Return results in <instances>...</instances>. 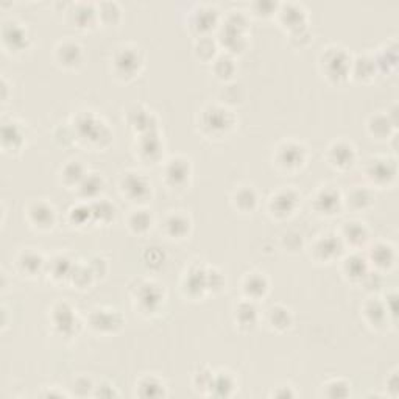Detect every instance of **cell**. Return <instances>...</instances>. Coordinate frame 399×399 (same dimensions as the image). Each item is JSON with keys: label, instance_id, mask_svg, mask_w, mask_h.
Here are the masks:
<instances>
[{"label": "cell", "instance_id": "obj_1", "mask_svg": "<svg viewBox=\"0 0 399 399\" xmlns=\"http://www.w3.org/2000/svg\"><path fill=\"white\" fill-rule=\"evenodd\" d=\"M72 138L80 140L83 145L92 149L108 147L112 133L106 123L91 111H84L77 116L72 125Z\"/></svg>", "mask_w": 399, "mask_h": 399}, {"label": "cell", "instance_id": "obj_2", "mask_svg": "<svg viewBox=\"0 0 399 399\" xmlns=\"http://www.w3.org/2000/svg\"><path fill=\"white\" fill-rule=\"evenodd\" d=\"M351 58L344 47L329 46L320 56V67L329 81L340 83L351 74Z\"/></svg>", "mask_w": 399, "mask_h": 399}, {"label": "cell", "instance_id": "obj_3", "mask_svg": "<svg viewBox=\"0 0 399 399\" xmlns=\"http://www.w3.org/2000/svg\"><path fill=\"white\" fill-rule=\"evenodd\" d=\"M200 125L206 134L218 138L227 134L234 127V116L223 106L211 105L201 111Z\"/></svg>", "mask_w": 399, "mask_h": 399}, {"label": "cell", "instance_id": "obj_4", "mask_svg": "<svg viewBox=\"0 0 399 399\" xmlns=\"http://www.w3.org/2000/svg\"><path fill=\"white\" fill-rule=\"evenodd\" d=\"M306 162V149L294 140H284L274 151V164L284 172H296Z\"/></svg>", "mask_w": 399, "mask_h": 399}, {"label": "cell", "instance_id": "obj_5", "mask_svg": "<svg viewBox=\"0 0 399 399\" xmlns=\"http://www.w3.org/2000/svg\"><path fill=\"white\" fill-rule=\"evenodd\" d=\"M120 192L133 203H144L151 196V184L147 178L138 172L123 173L120 179Z\"/></svg>", "mask_w": 399, "mask_h": 399}, {"label": "cell", "instance_id": "obj_6", "mask_svg": "<svg viewBox=\"0 0 399 399\" xmlns=\"http://www.w3.org/2000/svg\"><path fill=\"white\" fill-rule=\"evenodd\" d=\"M190 175H192V167L190 161L184 156H173L164 166V181L168 188L183 189L189 184Z\"/></svg>", "mask_w": 399, "mask_h": 399}, {"label": "cell", "instance_id": "obj_7", "mask_svg": "<svg viewBox=\"0 0 399 399\" xmlns=\"http://www.w3.org/2000/svg\"><path fill=\"white\" fill-rule=\"evenodd\" d=\"M365 177L368 178L370 183L376 184V186H389L390 183L395 181L396 177L395 161H390L387 158L368 159L367 166H365Z\"/></svg>", "mask_w": 399, "mask_h": 399}, {"label": "cell", "instance_id": "obj_8", "mask_svg": "<svg viewBox=\"0 0 399 399\" xmlns=\"http://www.w3.org/2000/svg\"><path fill=\"white\" fill-rule=\"evenodd\" d=\"M25 216L27 222L30 223V227L39 229V231L52 229L56 220L55 207L42 200L33 201V203L28 205L25 209Z\"/></svg>", "mask_w": 399, "mask_h": 399}, {"label": "cell", "instance_id": "obj_9", "mask_svg": "<svg viewBox=\"0 0 399 399\" xmlns=\"http://www.w3.org/2000/svg\"><path fill=\"white\" fill-rule=\"evenodd\" d=\"M92 331L99 334H114L123 326V318L112 309H94L88 320Z\"/></svg>", "mask_w": 399, "mask_h": 399}, {"label": "cell", "instance_id": "obj_10", "mask_svg": "<svg viewBox=\"0 0 399 399\" xmlns=\"http://www.w3.org/2000/svg\"><path fill=\"white\" fill-rule=\"evenodd\" d=\"M112 66H114V72L117 77L120 78H133L139 74L140 66H142V58L138 52V49L123 47L119 49V52L114 55L112 60Z\"/></svg>", "mask_w": 399, "mask_h": 399}, {"label": "cell", "instance_id": "obj_11", "mask_svg": "<svg viewBox=\"0 0 399 399\" xmlns=\"http://www.w3.org/2000/svg\"><path fill=\"white\" fill-rule=\"evenodd\" d=\"M298 203H300V195L294 189H281L276 194H273L268 200V211L273 217L285 218L294 214Z\"/></svg>", "mask_w": 399, "mask_h": 399}, {"label": "cell", "instance_id": "obj_12", "mask_svg": "<svg viewBox=\"0 0 399 399\" xmlns=\"http://www.w3.org/2000/svg\"><path fill=\"white\" fill-rule=\"evenodd\" d=\"M134 303H138L139 311L142 313L156 312L162 305V290L158 284L147 281L136 289Z\"/></svg>", "mask_w": 399, "mask_h": 399}, {"label": "cell", "instance_id": "obj_13", "mask_svg": "<svg viewBox=\"0 0 399 399\" xmlns=\"http://www.w3.org/2000/svg\"><path fill=\"white\" fill-rule=\"evenodd\" d=\"M344 250V242L339 235H322L312 246V257L317 262H333Z\"/></svg>", "mask_w": 399, "mask_h": 399}, {"label": "cell", "instance_id": "obj_14", "mask_svg": "<svg viewBox=\"0 0 399 399\" xmlns=\"http://www.w3.org/2000/svg\"><path fill=\"white\" fill-rule=\"evenodd\" d=\"M2 41H3V47L7 49V52L16 53V52H22L28 47V39L27 30L18 22H5L3 24V30H2Z\"/></svg>", "mask_w": 399, "mask_h": 399}, {"label": "cell", "instance_id": "obj_15", "mask_svg": "<svg viewBox=\"0 0 399 399\" xmlns=\"http://www.w3.org/2000/svg\"><path fill=\"white\" fill-rule=\"evenodd\" d=\"M162 150H164V145H162L158 133L150 131L139 134L136 151L139 158L144 162H147V164H155V162H158L162 156Z\"/></svg>", "mask_w": 399, "mask_h": 399}, {"label": "cell", "instance_id": "obj_16", "mask_svg": "<svg viewBox=\"0 0 399 399\" xmlns=\"http://www.w3.org/2000/svg\"><path fill=\"white\" fill-rule=\"evenodd\" d=\"M52 324L60 335H72L77 328V316L67 303H58L52 309Z\"/></svg>", "mask_w": 399, "mask_h": 399}, {"label": "cell", "instance_id": "obj_17", "mask_svg": "<svg viewBox=\"0 0 399 399\" xmlns=\"http://www.w3.org/2000/svg\"><path fill=\"white\" fill-rule=\"evenodd\" d=\"M328 161L331 166L340 170H346L356 162V149L346 140H337L328 149Z\"/></svg>", "mask_w": 399, "mask_h": 399}, {"label": "cell", "instance_id": "obj_18", "mask_svg": "<svg viewBox=\"0 0 399 399\" xmlns=\"http://www.w3.org/2000/svg\"><path fill=\"white\" fill-rule=\"evenodd\" d=\"M344 205V198L339 190L333 188L320 189L313 198V209L322 216H334Z\"/></svg>", "mask_w": 399, "mask_h": 399}, {"label": "cell", "instance_id": "obj_19", "mask_svg": "<svg viewBox=\"0 0 399 399\" xmlns=\"http://www.w3.org/2000/svg\"><path fill=\"white\" fill-rule=\"evenodd\" d=\"M46 261L41 253L33 251V250H24L21 251L18 257H16V267H18V272L22 276L27 278H35L38 276L42 270H46Z\"/></svg>", "mask_w": 399, "mask_h": 399}, {"label": "cell", "instance_id": "obj_20", "mask_svg": "<svg viewBox=\"0 0 399 399\" xmlns=\"http://www.w3.org/2000/svg\"><path fill=\"white\" fill-rule=\"evenodd\" d=\"M278 18L281 25L287 28L290 33L306 28V11L301 5L296 3H284L278 10Z\"/></svg>", "mask_w": 399, "mask_h": 399}, {"label": "cell", "instance_id": "obj_21", "mask_svg": "<svg viewBox=\"0 0 399 399\" xmlns=\"http://www.w3.org/2000/svg\"><path fill=\"white\" fill-rule=\"evenodd\" d=\"M25 144V133L19 122H5L2 127V149L5 153H18Z\"/></svg>", "mask_w": 399, "mask_h": 399}, {"label": "cell", "instance_id": "obj_22", "mask_svg": "<svg viewBox=\"0 0 399 399\" xmlns=\"http://www.w3.org/2000/svg\"><path fill=\"white\" fill-rule=\"evenodd\" d=\"M55 60L56 63L66 67V69H74V67L81 64L83 49L80 47V44L74 41L60 42L55 49Z\"/></svg>", "mask_w": 399, "mask_h": 399}, {"label": "cell", "instance_id": "obj_23", "mask_svg": "<svg viewBox=\"0 0 399 399\" xmlns=\"http://www.w3.org/2000/svg\"><path fill=\"white\" fill-rule=\"evenodd\" d=\"M242 292H244L246 300H261L268 292V279L261 273H248L242 283Z\"/></svg>", "mask_w": 399, "mask_h": 399}, {"label": "cell", "instance_id": "obj_24", "mask_svg": "<svg viewBox=\"0 0 399 399\" xmlns=\"http://www.w3.org/2000/svg\"><path fill=\"white\" fill-rule=\"evenodd\" d=\"M128 122H130V127L134 128L138 134L156 131V120L153 114L142 108V106L136 105L128 111Z\"/></svg>", "mask_w": 399, "mask_h": 399}, {"label": "cell", "instance_id": "obj_25", "mask_svg": "<svg viewBox=\"0 0 399 399\" xmlns=\"http://www.w3.org/2000/svg\"><path fill=\"white\" fill-rule=\"evenodd\" d=\"M164 231L170 239H184L190 231V218L181 212H173L166 218Z\"/></svg>", "mask_w": 399, "mask_h": 399}, {"label": "cell", "instance_id": "obj_26", "mask_svg": "<svg viewBox=\"0 0 399 399\" xmlns=\"http://www.w3.org/2000/svg\"><path fill=\"white\" fill-rule=\"evenodd\" d=\"M183 290L186 296L189 295L190 298H198L203 295V292L207 290V276L205 270H190L189 274H186V278H184Z\"/></svg>", "mask_w": 399, "mask_h": 399}, {"label": "cell", "instance_id": "obj_27", "mask_svg": "<svg viewBox=\"0 0 399 399\" xmlns=\"http://www.w3.org/2000/svg\"><path fill=\"white\" fill-rule=\"evenodd\" d=\"M368 231L367 228L363 227V223L361 222H346L344 223V228H342V235L340 239L344 244H348L357 248V246H362L365 242H367Z\"/></svg>", "mask_w": 399, "mask_h": 399}, {"label": "cell", "instance_id": "obj_28", "mask_svg": "<svg viewBox=\"0 0 399 399\" xmlns=\"http://www.w3.org/2000/svg\"><path fill=\"white\" fill-rule=\"evenodd\" d=\"M363 317L370 326L378 328V326H384L387 320H389V309H387L384 303L370 300L363 306Z\"/></svg>", "mask_w": 399, "mask_h": 399}, {"label": "cell", "instance_id": "obj_29", "mask_svg": "<svg viewBox=\"0 0 399 399\" xmlns=\"http://www.w3.org/2000/svg\"><path fill=\"white\" fill-rule=\"evenodd\" d=\"M235 323L242 329H253L257 323V309L255 306V301L245 300L239 303L235 307Z\"/></svg>", "mask_w": 399, "mask_h": 399}, {"label": "cell", "instance_id": "obj_30", "mask_svg": "<svg viewBox=\"0 0 399 399\" xmlns=\"http://www.w3.org/2000/svg\"><path fill=\"white\" fill-rule=\"evenodd\" d=\"M233 205L235 209H239L240 212L248 214L256 209L257 206V194L256 190L248 186H242L237 189L233 195Z\"/></svg>", "mask_w": 399, "mask_h": 399}, {"label": "cell", "instance_id": "obj_31", "mask_svg": "<svg viewBox=\"0 0 399 399\" xmlns=\"http://www.w3.org/2000/svg\"><path fill=\"white\" fill-rule=\"evenodd\" d=\"M267 324L274 331H285L292 324V313L284 306H272L267 311Z\"/></svg>", "mask_w": 399, "mask_h": 399}, {"label": "cell", "instance_id": "obj_32", "mask_svg": "<svg viewBox=\"0 0 399 399\" xmlns=\"http://www.w3.org/2000/svg\"><path fill=\"white\" fill-rule=\"evenodd\" d=\"M344 273L351 281H361L368 273V261L359 255L348 256L344 261Z\"/></svg>", "mask_w": 399, "mask_h": 399}, {"label": "cell", "instance_id": "obj_33", "mask_svg": "<svg viewBox=\"0 0 399 399\" xmlns=\"http://www.w3.org/2000/svg\"><path fill=\"white\" fill-rule=\"evenodd\" d=\"M77 189L81 198L97 200L99 194L103 190V178L99 173H88Z\"/></svg>", "mask_w": 399, "mask_h": 399}, {"label": "cell", "instance_id": "obj_34", "mask_svg": "<svg viewBox=\"0 0 399 399\" xmlns=\"http://www.w3.org/2000/svg\"><path fill=\"white\" fill-rule=\"evenodd\" d=\"M235 389V381L228 372L214 373L212 382H211V395L216 396H231Z\"/></svg>", "mask_w": 399, "mask_h": 399}, {"label": "cell", "instance_id": "obj_35", "mask_svg": "<svg viewBox=\"0 0 399 399\" xmlns=\"http://www.w3.org/2000/svg\"><path fill=\"white\" fill-rule=\"evenodd\" d=\"M128 228L134 234H144L147 233L151 228V223H153V218H151V214L144 209V207H138V209L131 211L130 216L127 218Z\"/></svg>", "mask_w": 399, "mask_h": 399}, {"label": "cell", "instance_id": "obj_36", "mask_svg": "<svg viewBox=\"0 0 399 399\" xmlns=\"http://www.w3.org/2000/svg\"><path fill=\"white\" fill-rule=\"evenodd\" d=\"M88 172L84 170V167L80 161H70L69 164H66L63 172H61V181H63L67 188H78L80 183L86 178Z\"/></svg>", "mask_w": 399, "mask_h": 399}, {"label": "cell", "instance_id": "obj_37", "mask_svg": "<svg viewBox=\"0 0 399 399\" xmlns=\"http://www.w3.org/2000/svg\"><path fill=\"white\" fill-rule=\"evenodd\" d=\"M217 24V11L211 7H200L198 11H195L192 27L196 31L206 33Z\"/></svg>", "mask_w": 399, "mask_h": 399}, {"label": "cell", "instance_id": "obj_38", "mask_svg": "<svg viewBox=\"0 0 399 399\" xmlns=\"http://www.w3.org/2000/svg\"><path fill=\"white\" fill-rule=\"evenodd\" d=\"M370 261L378 268H389L393 266V261H395V251H393L390 245L378 244L370 251Z\"/></svg>", "mask_w": 399, "mask_h": 399}, {"label": "cell", "instance_id": "obj_39", "mask_svg": "<svg viewBox=\"0 0 399 399\" xmlns=\"http://www.w3.org/2000/svg\"><path fill=\"white\" fill-rule=\"evenodd\" d=\"M69 16H70V22L75 27L86 28L91 24H94L95 18H97V11L94 10L92 5L80 3L75 7L74 13H69Z\"/></svg>", "mask_w": 399, "mask_h": 399}, {"label": "cell", "instance_id": "obj_40", "mask_svg": "<svg viewBox=\"0 0 399 399\" xmlns=\"http://www.w3.org/2000/svg\"><path fill=\"white\" fill-rule=\"evenodd\" d=\"M138 389H139V395L145 398L166 396L164 382H161L158 378H155V376H149V378L140 379Z\"/></svg>", "mask_w": 399, "mask_h": 399}, {"label": "cell", "instance_id": "obj_41", "mask_svg": "<svg viewBox=\"0 0 399 399\" xmlns=\"http://www.w3.org/2000/svg\"><path fill=\"white\" fill-rule=\"evenodd\" d=\"M72 268H74V263H72L66 256H55L52 261H49L46 263V270L52 274V278L61 279V278H69Z\"/></svg>", "mask_w": 399, "mask_h": 399}, {"label": "cell", "instance_id": "obj_42", "mask_svg": "<svg viewBox=\"0 0 399 399\" xmlns=\"http://www.w3.org/2000/svg\"><path fill=\"white\" fill-rule=\"evenodd\" d=\"M91 207L94 214V222L110 223L111 220H114L116 207L114 205H111L110 201L94 200V203H91Z\"/></svg>", "mask_w": 399, "mask_h": 399}, {"label": "cell", "instance_id": "obj_43", "mask_svg": "<svg viewBox=\"0 0 399 399\" xmlns=\"http://www.w3.org/2000/svg\"><path fill=\"white\" fill-rule=\"evenodd\" d=\"M69 220L74 227H84L88 223H94V214L91 205H77L69 211Z\"/></svg>", "mask_w": 399, "mask_h": 399}, {"label": "cell", "instance_id": "obj_44", "mask_svg": "<svg viewBox=\"0 0 399 399\" xmlns=\"http://www.w3.org/2000/svg\"><path fill=\"white\" fill-rule=\"evenodd\" d=\"M372 194L368 192L367 189H362V188H356L352 189L350 194H348V198H346V203L352 209H367V207L372 205Z\"/></svg>", "mask_w": 399, "mask_h": 399}, {"label": "cell", "instance_id": "obj_45", "mask_svg": "<svg viewBox=\"0 0 399 399\" xmlns=\"http://www.w3.org/2000/svg\"><path fill=\"white\" fill-rule=\"evenodd\" d=\"M214 72H216L217 78L220 80H227V78H231L235 72L234 61L229 58L228 55H220L214 60Z\"/></svg>", "mask_w": 399, "mask_h": 399}, {"label": "cell", "instance_id": "obj_46", "mask_svg": "<svg viewBox=\"0 0 399 399\" xmlns=\"http://www.w3.org/2000/svg\"><path fill=\"white\" fill-rule=\"evenodd\" d=\"M389 120L385 116H372V119L368 120V130L376 138L387 136L389 134Z\"/></svg>", "mask_w": 399, "mask_h": 399}, {"label": "cell", "instance_id": "obj_47", "mask_svg": "<svg viewBox=\"0 0 399 399\" xmlns=\"http://www.w3.org/2000/svg\"><path fill=\"white\" fill-rule=\"evenodd\" d=\"M206 276H207V290H212V289H222L223 284H224V279L220 273L217 272V270H207L206 272Z\"/></svg>", "mask_w": 399, "mask_h": 399}, {"label": "cell", "instance_id": "obj_48", "mask_svg": "<svg viewBox=\"0 0 399 399\" xmlns=\"http://www.w3.org/2000/svg\"><path fill=\"white\" fill-rule=\"evenodd\" d=\"M323 387H326V390H328V393H326L328 396L342 398V396H344V393H340V389H344V387H350V385H348L346 382L340 381V379H333V381H329L328 384L323 385Z\"/></svg>", "mask_w": 399, "mask_h": 399}]
</instances>
